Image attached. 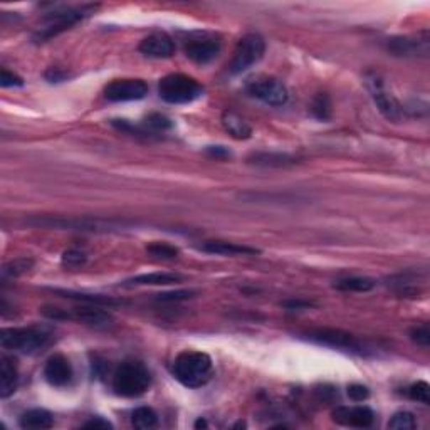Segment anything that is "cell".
I'll return each instance as SVG.
<instances>
[{
	"label": "cell",
	"mask_w": 430,
	"mask_h": 430,
	"mask_svg": "<svg viewBox=\"0 0 430 430\" xmlns=\"http://www.w3.org/2000/svg\"><path fill=\"white\" fill-rule=\"evenodd\" d=\"M212 373H214V363L203 352L185 350L178 353L172 363V375L183 387L200 388L207 385Z\"/></svg>",
	"instance_id": "obj_1"
},
{
	"label": "cell",
	"mask_w": 430,
	"mask_h": 430,
	"mask_svg": "<svg viewBox=\"0 0 430 430\" xmlns=\"http://www.w3.org/2000/svg\"><path fill=\"white\" fill-rule=\"evenodd\" d=\"M152 383V375L141 361H123L113 375V390L124 399L143 395Z\"/></svg>",
	"instance_id": "obj_2"
},
{
	"label": "cell",
	"mask_w": 430,
	"mask_h": 430,
	"mask_svg": "<svg viewBox=\"0 0 430 430\" xmlns=\"http://www.w3.org/2000/svg\"><path fill=\"white\" fill-rule=\"evenodd\" d=\"M49 333L44 329L29 327V328H3L0 333V345L3 350L9 352L34 354L45 348L49 343Z\"/></svg>",
	"instance_id": "obj_3"
},
{
	"label": "cell",
	"mask_w": 430,
	"mask_h": 430,
	"mask_svg": "<svg viewBox=\"0 0 430 430\" xmlns=\"http://www.w3.org/2000/svg\"><path fill=\"white\" fill-rule=\"evenodd\" d=\"M158 94L165 103L187 104L203 96V86L187 74H169L158 83Z\"/></svg>",
	"instance_id": "obj_4"
},
{
	"label": "cell",
	"mask_w": 430,
	"mask_h": 430,
	"mask_svg": "<svg viewBox=\"0 0 430 430\" xmlns=\"http://www.w3.org/2000/svg\"><path fill=\"white\" fill-rule=\"evenodd\" d=\"M303 338L313 341V343L329 346V348H335V350H341V352L357 353V354L366 353L365 343H363L361 340H358L354 335H352V333L343 331V329L316 328V329H310V331L303 333Z\"/></svg>",
	"instance_id": "obj_5"
},
{
	"label": "cell",
	"mask_w": 430,
	"mask_h": 430,
	"mask_svg": "<svg viewBox=\"0 0 430 430\" xmlns=\"http://www.w3.org/2000/svg\"><path fill=\"white\" fill-rule=\"evenodd\" d=\"M91 7H78V9H73V7H66V9L54 10L51 14H48L44 17V24L37 29V32L34 34L36 43H45V41L52 39L61 32H64L66 29H69L71 26L81 20L87 14Z\"/></svg>",
	"instance_id": "obj_6"
},
{
	"label": "cell",
	"mask_w": 430,
	"mask_h": 430,
	"mask_svg": "<svg viewBox=\"0 0 430 430\" xmlns=\"http://www.w3.org/2000/svg\"><path fill=\"white\" fill-rule=\"evenodd\" d=\"M266 51V43L259 34H248L237 43L234 49L232 59L229 62V73L241 74L248 71L250 66L262 59Z\"/></svg>",
	"instance_id": "obj_7"
},
{
	"label": "cell",
	"mask_w": 430,
	"mask_h": 430,
	"mask_svg": "<svg viewBox=\"0 0 430 430\" xmlns=\"http://www.w3.org/2000/svg\"><path fill=\"white\" fill-rule=\"evenodd\" d=\"M41 313L49 320H62V321H78V323L89 324V327H106L113 321L111 313L101 310L98 306H85L74 308V310H62L56 306H45Z\"/></svg>",
	"instance_id": "obj_8"
},
{
	"label": "cell",
	"mask_w": 430,
	"mask_h": 430,
	"mask_svg": "<svg viewBox=\"0 0 430 430\" xmlns=\"http://www.w3.org/2000/svg\"><path fill=\"white\" fill-rule=\"evenodd\" d=\"M31 224L45 225V227H59V229H73V231H87V232H106V231H118L124 227V222H115V220H103V219H91V217H83V219H64V217H43V219L31 220Z\"/></svg>",
	"instance_id": "obj_9"
},
{
	"label": "cell",
	"mask_w": 430,
	"mask_h": 430,
	"mask_svg": "<svg viewBox=\"0 0 430 430\" xmlns=\"http://www.w3.org/2000/svg\"><path fill=\"white\" fill-rule=\"evenodd\" d=\"M248 93L259 101L269 104V106H282L289 99L286 86L279 79L271 76H259L248 83Z\"/></svg>",
	"instance_id": "obj_10"
},
{
	"label": "cell",
	"mask_w": 430,
	"mask_h": 430,
	"mask_svg": "<svg viewBox=\"0 0 430 430\" xmlns=\"http://www.w3.org/2000/svg\"><path fill=\"white\" fill-rule=\"evenodd\" d=\"M148 94L147 83L141 79H116L104 87V96L108 101L124 103L138 101Z\"/></svg>",
	"instance_id": "obj_11"
},
{
	"label": "cell",
	"mask_w": 430,
	"mask_h": 430,
	"mask_svg": "<svg viewBox=\"0 0 430 430\" xmlns=\"http://www.w3.org/2000/svg\"><path fill=\"white\" fill-rule=\"evenodd\" d=\"M366 85H368V91H370L371 98H373V103L377 104L378 111L382 113L387 120H390V121L402 120V116H403L402 104L396 101V98L394 94L388 93V91L385 89V86H383L382 79H380L378 76H373L366 81Z\"/></svg>",
	"instance_id": "obj_12"
},
{
	"label": "cell",
	"mask_w": 430,
	"mask_h": 430,
	"mask_svg": "<svg viewBox=\"0 0 430 430\" xmlns=\"http://www.w3.org/2000/svg\"><path fill=\"white\" fill-rule=\"evenodd\" d=\"M333 422L343 427L366 429L373 425L375 413L366 405H354V407H338L331 413Z\"/></svg>",
	"instance_id": "obj_13"
},
{
	"label": "cell",
	"mask_w": 430,
	"mask_h": 430,
	"mask_svg": "<svg viewBox=\"0 0 430 430\" xmlns=\"http://www.w3.org/2000/svg\"><path fill=\"white\" fill-rule=\"evenodd\" d=\"M220 52V43L215 39V37H195V39H190L189 43L185 44V54L190 61H194L195 64H208L219 56Z\"/></svg>",
	"instance_id": "obj_14"
},
{
	"label": "cell",
	"mask_w": 430,
	"mask_h": 430,
	"mask_svg": "<svg viewBox=\"0 0 430 430\" xmlns=\"http://www.w3.org/2000/svg\"><path fill=\"white\" fill-rule=\"evenodd\" d=\"M73 365L64 354H54L45 361L44 378L52 387H66L73 380Z\"/></svg>",
	"instance_id": "obj_15"
},
{
	"label": "cell",
	"mask_w": 430,
	"mask_h": 430,
	"mask_svg": "<svg viewBox=\"0 0 430 430\" xmlns=\"http://www.w3.org/2000/svg\"><path fill=\"white\" fill-rule=\"evenodd\" d=\"M140 52L147 57H155V59H166L172 57L175 52V44L172 37L166 36L165 32H155L145 37L140 44Z\"/></svg>",
	"instance_id": "obj_16"
},
{
	"label": "cell",
	"mask_w": 430,
	"mask_h": 430,
	"mask_svg": "<svg viewBox=\"0 0 430 430\" xmlns=\"http://www.w3.org/2000/svg\"><path fill=\"white\" fill-rule=\"evenodd\" d=\"M388 51L396 54V56H417V54L427 56L429 36L424 34V37H394V39L388 41Z\"/></svg>",
	"instance_id": "obj_17"
},
{
	"label": "cell",
	"mask_w": 430,
	"mask_h": 430,
	"mask_svg": "<svg viewBox=\"0 0 430 430\" xmlns=\"http://www.w3.org/2000/svg\"><path fill=\"white\" fill-rule=\"evenodd\" d=\"M203 252L215 254V256H256L259 249L249 248V245L236 244L227 241H207L200 245Z\"/></svg>",
	"instance_id": "obj_18"
},
{
	"label": "cell",
	"mask_w": 430,
	"mask_h": 430,
	"mask_svg": "<svg viewBox=\"0 0 430 430\" xmlns=\"http://www.w3.org/2000/svg\"><path fill=\"white\" fill-rule=\"evenodd\" d=\"M19 383V371L10 357L0 358V396L9 399Z\"/></svg>",
	"instance_id": "obj_19"
},
{
	"label": "cell",
	"mask_w": 430,
	"mask_h": 430,
	"mask_svg": "<svg viewBox=\"0 0 430 430\" xmlns=\"http://www.w3.org/2000/svg\"><path fill=\"white\" fill-rule=\"evenodd\" d=\"M182 279L180 274L175 273H150L128 279L124 286H169V284L180 282Z\"/></svg>",
	"instance_id": "obj_20"
},
{
	"label": "cell",
	"mask_w": 430,
	"mask_h": 430,
	"mask_svg": "<svg viewBox=\"0 0 430 430\" xmlns=\"http://www.w3.org/2000/svg\"><path fill=\"white\" fill-rule=\"evenodd\" d=\"M222 124L225 131L232 138H236V140H248L252 135L250 124L241 115H237L236 111H225L222 115Z\"/></svg>",
	"instance_id": "obj_21"
},
{
	"label": "cell",
	"mask_w": 430,
	"mask_h": 430,
	"mask_svg": "<svg viewBox=\"0 0 430 430\" xmlns=\"http://www.w3.org/2000/svg\"><path fill=\"white\" fill-rule=\"evenodd\" d=\"M20 427L29 430H44L51 429L54 425V419L51 412L44 410V408H32V410L24 412L19 420Z\"/></svg>",
	"instance_id": "obj_22"
},
{
	"label": "cell",
	"mask_w": 430,
	"mask_h": 430,
	"mask_svg": "<svg viewBox=\"0 0 430 430\" xmlns=\"http://www.w3.org/2000/svg\"><path fill=\"white\" fill-rule=\"evenodd\" d=\"M249 162L257 166H269V169H279V166H287L294 164V158L286 155V153H275V152H261L254 153L249 157Z\"/></svg>",
	"instance_id": "obj_23"
},
{
	"label": "cell",
	"mask_w": 430,
	"mask_h": 430,
	"mask_svg": "<svg viewBox=\"0 0 430 430\" xmlns=\"http://www.w3.org/2000/svg\"><path fill=\"white\" fill-rule=\"evenodd\" d=\"M373 279L370 278H360V275H352V278L338 279L335 282V287L345 293H368L375 287Z\"/></svg>",
	"instance_id": "obj_24"
},
{
	"label": "cell",
	"mask_w": 430,
	"mask_h": 430,
	"mask_svg": "<svg viewBox=\"0 0 430 430\" xmlns=\"http://www.w3.org/2000/svg\"><path fill=\"white\" fill-rule=\"evenodd\" d=\"M52 291H54V293H56V294L64 296V298L78 299V301L94 304V306H99V304H104V306H115V304H121V301H118V299H113V298H110V296L76 293V291H68V289H52Z\"/></svg>",
	"instance_id": "obj_25"
},
{
	"label": "cell",
	"mask_w": 430,
	"mask_h": 430,
	"mask_svg": "<svg viewBox=\"0 0 430 430\" xmlns=\"http://www.w3.org/2000/svg\"><path fill=\"white\" fill-rule=\"evenodd\" d=\"M131 424L133 427L140 430L155 429L158 425V415L152 407H138L136 410L131 413Z\"/></svg>",
	"instance_id": "obj_26"
},
{
	"label": "cell",
	"mask_w": 430,
	"mask_h": 430,
	"mask_svg": "<svg viewBox=\"0 0 430 430\" xmlns=\"http://www.w3.org/2000/svg\"><path fill=\"white\" fill-rule=\"evenodd\" d=\"M311 115L315 116L316 120L321 121H328L333 115V108H331V99L327 93H318L313 98L311 103Z\"/></svg>",
	"instance_id": "obj_27"
},
{
	"label": "cell",
	"mask_w": 430,
	"mask_h": 430,
	"mask_svg": "<svg viewBox=\"0 0 430 430\" xmlns=\"http://www.w3.org/2000/svg\"><path fill=\"white\" fill-rule=\"evenodd\" d=\"M417 427V422L413 413L410 412H396L394 417H392L390 422H388V429H395V430H412Z\"/></svg>",
	"instance_id": "obj_28"
},
{
	"label": "cell",
	"mask_w": 430,
	"mask_h": 430,
	"mask_svg": "<svg viewBox=\"0 0 430 430\" xmlns=\"http://www.w3.org/2000/svg\"><path fill=\"white\" fill-rule=\"evenodd\" d=\"M147 252L152 257L158 259H175L180 254V250L170 244H164V242H155V244H150L147 248Z\"/></svg>",
	"instance_id": "obj_29"
},
{
	"label": "cell",
	"mask_w": 430,
	"mask_h": 430,
	"mask_svg": "<svg viewBox=\"0 0 430 430\" xmlns=\"http://www.w3.org/2000/svg\"><path fill=\"white\" fill-rule=\"evenodd\" d=\"M408 396L413 400V402H419L424 405L430 403V387L427 382H417L413 385L408 387Z\"/></svg>",
	"instance_id": "obj_30"
},
{
	"label": "cell",
	"mask_w": 430,
	"mask_h": 430,
	"mask_svg": "<svg viewBox=\"0 0 430 430\" xmlns=\"http://www.w3.org/2000/svg\"><path fill=\"white\" fill-rule=\"evenodd\" d=\"M173 127V123L170 121V118H166L165 115H160V113H153L150 115L147 120H145V128L152 129V131H166Z\"/></svg>",
	"instance_id": "obj_31"
},
{
	"label": "cell",
	"mask_w": 430,
	"mask_h": 430,
	"mask_svg": "<svg viewBox=\"0 0 430 430\" xmlns=\"http://www.w3.org/2000/svg\"><path fill=\"white\" fill-rule=\"evenodd\" d=\"M34 266V261L32 259H15V261H12L3 267V274L10 275V278H15V275H20L24 273H27L31 267Z\"/></svg>",
	"instance_id": "obj_32"
},
{
	"label": "cell",
	"mask_w": 430,
	"mask_h": 430,
	"mask_svg": "<svg viewBox=\"0 0 430 430\" xmlns=\"http://www.w3.org/2000/svg\"><path fill=\"white\" fill-rule=\"evenodd\" d=\"M86 252L79 249H69L62 254V264L68 267H79L86 262Z\"/></svg>",
	"instance_id": "obj_33"
},
{
	"label": "cell",
	"mask_w": 430,
	"mask_h": 430,
	"mask_svg": "<svg viewBox=\"0 0 430 430\" xmlns=\"http://www.w3.org/2000/svg\"><path fill=\"white\" fill-rule=\"evenodd\" d=\"M410 338H412V341H415V343L419 346H424V348H427V346L430 345L429 324H422V327L412 328Z\"/></svg>",
	"instance_id": "obj_34"
},
{
	"label": "cell",
	"mask_w": 430,
	"mask_h": 430,
	"mask_svg": "<svg viewBox=\"0 0 430 430\" xmlns=\"http://www.w3.org/2000/svg\"><path fill=\"white\" fill-rule=\"evenodd\" d=\"M197 294L195 291H187V289H180V291H173V293H164V294H158V301H164V303H173V301H185V299L194 298V296Z\"/></svg>",
	"instance_id": "obj_35"
},
{
	"label": "cell",
	"mask_w": 430,
	"mask_h": 430,
	"mask_svg": "<svg viewBox=\"0 0 430 430\" xmlns=\"http://www.w3.org/2000/svg\"><path fill=\"white\" fill-rule=\"evenodd\" d=\"M348 396L353 402H365V400H368L370 390L365 385H360V383H353V385L348 387Z\"/></svg>",
	"instance_id": "obj_36"
},
{
	"label": "cell",
	"mask_w": 430,
	"mask_h": 430,
	"mask_svg": "<svg viewBox=\"0 0 430 430\" xmlns=\"http://www.w3.org/2000/svg\"><path fill=\"white\" fill-rule=\"evenodd\" d=\"M0 86H2V87L24 86V79L17 76V74L10 73V71L2 69V73H0Z\"/></svg>",
	"instance_id": "obj_37"
},
{
	"label": "cell",
	"mask_w": 430,
	"mask_h": 430,
	"mask_svg": "<svg viewBox=\"0 0 430 430\" xmlns=\"http://www.w3.org/2000/svg\"><path fill=\"white\" fill-rule=\"evenodd\" d=\"M66 78H68V73H64V71L59 68H51L45 71V79H48L49 83H61L64 81Z\"/></svg>",
	"instance_id": "obj_38"
},
{
	"label": "cell",
	"mask_w": 430,
	"mask_h": 430,
	"mask_svg": "<svg viewBox=\"0 0 430 430\" xmlns=\"http://www.w3.org/2000/svg\"><path fill=\"white\" fill-rule=\"evenodd\" d=\"M83 429H94V430L103 429L104 430V429H113V425L108 420L101 419V417H94V419L86 422V424L83 425Z\"/></svg>",
	"instance_id": "obj_39"
},
{
	"label": "cell",
	"mask_w": 430,
	"mask_h": 430,
	"mask_svg": "<svg viewBox=\"0 0 430 430\" xmlns=\"http://www.w3.org/2000/svg\"><path fill=\"white\" fill-rule=\"evenodd\" d=\"M281 306L287 308V310H308V308L313 306V303L301 301V299H291V301L281 303Z\"/></svg>",
	"instance_id": "obj_40"
},
{
	"label": "cell",
	"mask_w": 430,
	"mask_h": 430,
	"mask_svg": "<svg viewBox=\"0 0 430 430\" xmlns=\"http://www.w3.org/2000/svg\"><path fill=\"white\" fill-rule=\"evenodd\" d=\"M207 153H210L212 157H229V155H231V153H229L224 147H208Z\"/></svg>",
	"instance_id": "obj_41"
},
{
	"label": "cell",
	"mask_w": 430,
	"mask_h": 430,
	"mask_svg": "<svg viewBox=\"0 0 430 430\" xmlns=\"http://www.w3.org/2000/svg\"><path fill=\"white\" fill-rule=\"evenodd\" d=\"M203 427H207V422L206 420L199 419L197 422H195V429H203Z\"/></svg>",
	"instance_id": "obj_42"
}]
</instances>
